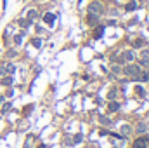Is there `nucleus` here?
Wrapping results in <instances>:
<instances>
[{
  "instance_id": "7",
  "label": "nucleus",
  "mask_w": 149,
  "mask_h": 148,
  "mask_svg": "<svg viewBox=\"0 0 149 148\" xmlns=\"http://www.w3.org/2000/svg\"><path fill=\"white\" fill-rule=\"evenodd\" d=\"M87 21H88V25H90V26H95V25H97V16H95V14H88Z\"/></svg>"
},
{
  "instance_id": "10",
  "label": "nucleus",
  "mask_w": 149,
  "mask_h": 148,
  "mask_svg": "<svg viewBox=\"0 0 149 148\" xmlns=\"http://www.w3.org/2000/svg\"><path fill=\"white\" fill-rule=\"evenodd\" d=\"M135 9H137V2H134V0H132V2H128V4H127V11H135Z\"/></svg>"
},
{
  "instance_id": "19",
  "label": "nucleus",
  "mask_w": 149,
  "mask_h": 148,
  "mask_svg": "<svg viewBox=\"0 0 149 148\" xmlns=\"http://www.w3.org/2000/svg\"><path fill=\"white\" fill-rule=\"evenodd\" d=\"M101 122H102V124H106V125H109V124H111V120H109L108 117H102V115H101Z\"/></svg>"
},
{
  "instance_id": "24",
  "label": "nucleus",
  "mask_w": 149,
  "mask_h": 148,
  "mask_svg": "<svg viewBox=\"0 0 149 148\" xmlns=\"http://www.w3.org/2000/svg\"><path fill=\"white\" fill-rule=\"evenodd\" d=\"M28 23H30V21H26V19H23V21H21V26H28Z\"/></svg>"
},
{
  "instance_id": "2",
  "label": "nucleus",
  "mask_w": 149,
  "mask_h": 148,
  "mask_svg": "<svg viewBox=\"0 0 149 148\" xmlns=\"http://www.w3.org/2000/svg\"><path fill=\"white\" fill-rule=\"evenodd\" d=\"M116 61L121 63V65H123V63H132V61H134V52H132V51H123V52L116 58Z\"/></svg>"
},
{
  "instance_id": "8",
  "label": "nucleus",
  "mask_w": 149,
  "mask_h": 148,
  "mask_svg": "<svg viewBox=\"0 0 149 148\" xmlns=\"http://www.w3.org/2000/svg\"><path fill=\"white\" fill-rule=\"evenodd\" d=\"M139 80H141V82H148V80H149V73H148V72H141Z\"/></svg>"
},
{
  "instance_id": "27",
  "label": "nucleus",
  "mask_w": 149,
  "mask_h": 148,
  "mask_svg": "<svg viewBox=\"0 0 149 148\" xmlns=\"http://www.w3.org/2000/svg\"><path fill=\"white\" fill-rule=\"evenodd\" d=\"M148 82H149V80H148Z\"/></svg>"
},
{
  "instance_id": "6",
  "label": "nucleus",
  "mask_w": 149,
  "mask_h": 148,
  "mask_svg": "<svg viewBox=\"0 0 149 148\" xmlns=\"http://www.w3.org/2000/svg\"><path fill=\"white\" fill-rule=\"evenodd\" d=\"M54 19H56V16H54V14H50V12H47V14L43 16V21H45L47 25H52V23H54Z\"/></svg>"
},
{
  "instance_id": "12",
  "label": "nucleus",
  "mask_w": 149,
  "mask_h": 148,
  "mask_svg": "<svg viewBox=\"0 0 149 148\" xmlns=\"http://www.w3.org/2000/svg\"><path fill=\"white\" fill-rule=\"evenodd\" d=\"M12 82H14V78H12V77H5V78L2 80V84H3V85H12Z\"/></svg>"
},
{
  "instance_id": "17",
  "label": "nucleus",
  "mask_w": 149,
  "mask_h": 148,
  "mask_svg": "<svg viewBox=\"0 0 149 148\" xmlns=\"http://www.w3.org/2000/svg\"><path fill=\"white\" fill-rule=\"evenodd\" d=\"M80 141H81V134H76V136L73 138V143H71V145H78Z\"/></svg>"
},
{
  "instance_id": "21",
  "label": "nucleus",
  "mask_w": 149,
  "mask_h": 148,
  "mask_svg": "<svg viewBox=\"0 0 149 148\" xmlns=\"http://www.w3.org/2000/svg\"><path fill=\"white\" fill-rule=\"evenodd\" d=\"M33 45H35V47H40V45H42V40H40V38H35V40H33Z\"/></svg>"
},
{
  "instance_id": "3",
  "label": "nucleus",
  "mask_w": 149,
  "mask_h": 148,
  "mask_svg": "<svg viewBox=\"0 0 149 148\" xmlns=\"http://www.w3.org/2000/svg\"><path fill=\"white\" fill-rule=\"evenodd\" d=\"M102 4H99V2H92V4H88V14H95V16H99V14H102Z\"/></svg>"
},
{
  "instance_id": "5",
  "label": "nucleus",
  "mask_w": 149,
  "mask_h": 148,
  "mask_svg": "<svg viewBox=\"0 0 149 148\" xmlns=\"http://www.w3.org/2000/svg\"><path fill=\"white\" fill-rule=\"evenodd\" d=\"M141 65L149 66V51L148 49H144V51L141 52Z\"/></svg>"
},
{
  "instance_id": "26",
  "label": "nucleus",
  "mask_w": 149,
  "mask_h": 148,
  "mask_svg": "<svg viewBox=\"0 0 149 148\" xmlns=\"http://www.w3.org/2000/svg\"><path fill=\"white\" fill-rule=\"evenodd\" d=\"M0 101H2V96H0Z\"/></svg>"
},
{
  "instance_id": "11",
  "label": "nucleus",
  "mask_w": 149,
  "mask_h": 148,
  "mask_svg": "<svg viewBox=\"0 0 149 148\" xmlns=\"http://www.w3.org/2000/svg\"><path fill=\"white\" fill-rule=\"evenodd\" d=\"M102 33H104V28H102V26H99V28L95 30V33H94V37H95V38H101V37H102Z\"/></svg>"
},
{
  "instance_id": "4",
  "label": "nucleus",
  "mask_w": 149,
  "mask_h": 148,
  "mask_svg": "<svg viewBox=\"0 0 149 148\" xmlns=\"http://www.w3.org/2000/svg\"><path fill=\"white\" fill-rule=\"evenodd\" d=\"M149 145V138H137L135 143L132 145V148H148Z\"/></svg>"
},
{
  "instance_id": "1",
  "label": "nucleus",
  "mask_w": 149,
  "mask_h": 148,
  "mask_svg": "<svg viewBox=\"0 0 149 148\" xmlns=\"http://www.w3.org/2000/svg\"><path fill=\"white\" fill-rule=\"evenodd\" d=\"M123 73L127 75V77H130L132 80H139V75H141V66L139 65H127L125 66V70H123Z\"/></svg>"
},
{
  "instance_id": "22",
  "label": "nucleus",
  "mask_w": 149,
  "mask_h": 148,
  "mask_svg": "<svg viewBox=\"0 0 149 148\" xmlns=\"http://www.w3.org/2000/svg\"><path fill=\"white\" fill-rule=\"evenodd\" d=\"M108 96H109V99H113V98H114V96H116V91H111V92H109V94H108Z\"/></svg>"
},
{
  "instance_id": "20",
  "label": "nucleus",
  "mask_w": 149,
  "mask_h": 148,
  "mask_svg": "<svg viewBox=\"0 0 149 148\" xmlns=\"http://www.w3.org/2000/svg\"><path fill=\"white\" fill-rule=\"evenodd\" d=\"M14 42H16V44H21V42H23V35H16V37H14Z\"/></svg>"
},
{
  "instance_id": "16",
  "label": "nucleus",
  "mask_w": 149,
  "mask_h": 148,
  "mask_svg": "<svg viewBox=\"0 0 149 148\" xmlns=\"http://www.w3.org/2000/svg\"><path fill=\"white\" fill-rule=\"evenodd\" d=\"M121 134H123V136L130 134V127H128V125H123V127H121Z\"/></svg>"
},
{
  "instance_id": "15",
  "label": "nucleus",
  "mask_w": 149,
  "mask_h": 148,
  "mask_svg": "<svg viewBox=\"0 0 149 148\" xmlns=\"http://www.w3.org/2000/svg\"><path fill=\"white\" fill-rule=\"evenodd\" d=\"M35 18H37V11H30L28 12V21H33Z\"/></svg>"
},
{
  "instance_id": "25",
  "label": "nucleus",
  "mask_w": 149,
  "mask_h": 148,
  "mask_svg": "<svg viewBox=\"0 0 149 148\" xmlns=\"http://www.w3.org/2000/svg\"><path fill=\"white\" fill-rule=\"evenodd\" d=\"M9 108H10V103H7V105H5V106H3V113H5V111L9 110Z\"/></svg>"
},
{
  "instance_id": "18",
  "label": "nucleus",
  "mask_w": 149,
  "mask_h": 148,
  "mask_svg": "<svg viewBox=\"0 0 149 148\" xmlns=\"http://www.w3.org/2000/svg\"><path fill=\"white\" fill-rule=\"evenodd\" d=\"M142 44H144V40H142V38H139V40H135V42H134V47H142Z\"/></svg>"
},
{
  "instance_id": "14",
  "label": "nucleus",
  "mask_w": 149,
  "mask_h": 148,
  "mask_svg": "<svg viewBox=\"0 0 149 148\" xmlns=\"http://www.w3.org/2000/svg\"><path fill=\"white\" fill-rule=\"evenodd\" d=\"M14 70H16V66H14V65H10V63H9V65H5V72H7V73H14Z\"/></svg>"
},
{
  "instance_id": "9",
  "label": "nucleus",
  "mask_w": 149,
  "mask_h": 148,
  "mask_svg": "<svg viewBox=\"0 0 149 148\" xmlns=\"http://www.w3.org/2000/svg\"><path fill=\"white\" fill-rule=\"evenodd\" d=\"M118 108H120V103L118 101H111L109 103V111H116Z\"/></svg>"
},
{
  "instance_id": "23",
  "label": "nucleus",
  "mask_w": 149,
  "mask_h": 148,
  "mask_svg": "<svg viewBox=\"0 0 149 148\" xmlns=\"http://www.w3.org/2000/svg\"><path fill=\"white\" fill-rule=\"evenodd\" d=\"M30 143H31V138H28V140H26V145H24V148H30Z\"/></svg>"
},
{
  "instance_id": "13",
  "label": "nucleus",
  "mask_w": 149,
  "mask_h": 148,
  "mask_svg": "<svg viewBox=\"0 0 149 148\" xmlns=\"http://www.w3.org/2000/svg\"><path fill=\"white\" fill-rule=\"evenodd\" d=\"M137 132H146V124H142V122H139L137 124V129H135Z\"/></svg>"
}]
</instances>
